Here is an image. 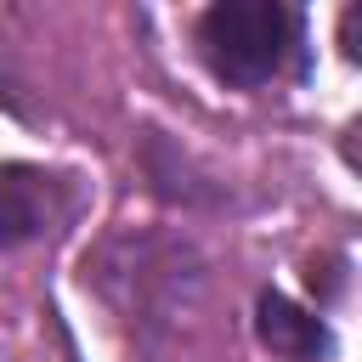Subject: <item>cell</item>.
Wrapping results in <instances>:
<instances>
[{
  "label": "cell",
  "instance_id": "obj_1",
  "mask_svg": "<svg viewBox=\"0 0 362 362\" xmlns=\"http://www.w3.org/2000/svg\"><path fill=\"white\" fill-rule=\"evenodd\" d=\"M192 45L221 85L260 90L300 68L305 11L288 0H215V6H204Z\"/></svg>",
  "mask_w": 362,
  "mask_h": 362
},
{
  "label": "cell",
  "instance_id": "obj_2",
  "mask_svg": "<svg viewBox=\"0 0 362 362\" xmlns=\"http://www.w3.org/2000/svg\"><path fill=\"white\" fill-rule=\"evenodd\" d=\"M74 209H79L74 175L45 170V164H23V158L0 164V255L23 249L34 238H51Z\"/></svg>",
  "mask_w": 362,
  "mask_h": 362
},
{
  "label": "cell",
  "instance_id": "obj_4",
  "mask_svg": "<svg viewBox=\"0 0 362 362\" xmlns=\"http://www.w3.org/2000/svg\"><path fill=\"white\" fill-rule=\"evenodd\" d=\"M119 243H124V255H136V260H130V266H119V260H107V255H102V283H107V294H113V288H124V283L136 288V272H147V243H136V238H119ZM158 272H164V277H141V288H147V294H153V288L187 294V288L204 277V272H198V255H192L187 243H181V249L170 255V266H158Z\"/></svg>",
  "mask_w": 362,
  "mask_h": 362
},
{
  "label": "cell",
  "instance_id": "obj_3",
  "mask_svg": "<svg viewBox=\"0 0 362 362\" xmlns=\"http://www.w3.org/2000/svg\"><path fill=\"white\" fill-rule=\"evenodd\" d=\"M255 339L283 362H328L334 356V328L322 322V311H311L277 288H260V300H255Z\"/></svg>",
  "mask_w": 362,
  "mask_h": 362
}]
</instances>
